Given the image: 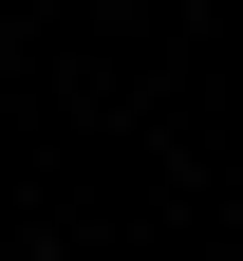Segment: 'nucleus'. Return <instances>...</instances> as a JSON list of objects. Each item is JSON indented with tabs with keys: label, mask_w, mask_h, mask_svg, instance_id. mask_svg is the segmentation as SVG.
<instances>
[]
</instances>
